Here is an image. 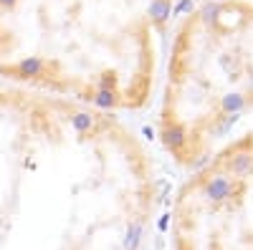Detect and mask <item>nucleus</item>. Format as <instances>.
<instances>
[{
  "label": "nucleus",
  "instance_id": "obj_1",
  "mask_svg": "<svg viewBox=\"0 0 253 250\" xmlns=\"http://www.w3.org/2000/svg\"><path fill=\"white\" fill-rule=\"evenodd\" d=\"M157 170L122 116L0 86V245L38 233L58 250H142Z\"/></svg>",
  "mask_w": 253,
  "mask_h": 250
},
{
  "label": "nucleus",
  "instance_id": "obj_2",
  "mask_svg": "<svg viewBox=\"0 0 253 250\" xmlns=\"http://www.w3.org/2000/svg\"><path fill=\"white\" fill-rule=\"evenodd\" d=\"M180 0H0V78L109 114L157 91Z\"/></svg>",
  "mask_w": 253,
  "mask_h": 250
},
{
  "label": "nucleus",
  "instance_id": "obj_3",
  "mask_svg": "<svg viewBox=\"0 0 253 250\" xmlns=\"http://www.w3.org/2000/svg\"><path fill=\"white\" fill-rule=\"evenodd\" d=\"M253 109V3L203 0L170 40L157 116L162 149L200 167L233 121Z\"/></svg>",
  "mask_w": 253,
  "mask_h": 250
}]
</instances>
